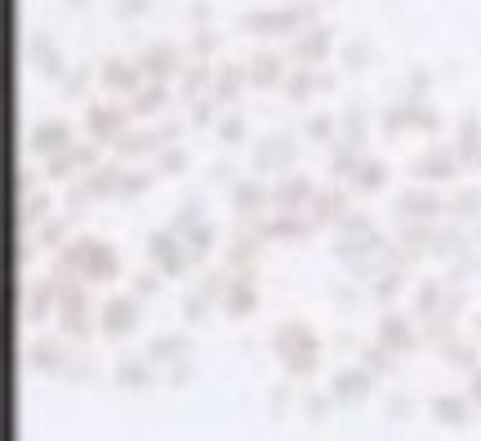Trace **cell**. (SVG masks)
Here are the masks:
<instances>
[{"instance_id": "1", "label": "cell", "mask_w": 481, "mask_h": 441, "mask_svg": "<svg viewBox=\"0 0 481 441\" xmlns=\"http://www.w3.org/2000/svg\"><path fill=\"white\" fill-rule=\"evenodd\" d=\"M437 415H441V419H450V424H464V419H468V410H464L459 401H441V406H437Z\"/></svg>"}, {"instance_id": "2", "label": "cell", "mask_w": 481, "mask_h": 441, "mask_svg": "<svg viewBox=\"0 0 481 441\" xmlns=\"http://www.w3.org/2000/svg\"><path fill=\"white\" fill-rule=\"evenodd\" d=\"M464 152H468V161H477L481 157V143H477V125L468 120V129H464Z\"/></svg>"}, {"instance_id": "3", "label": "cell", "mask_w": 481, "mask_h": 441, "mask_svg": "<svg viewBox=\"0 0 481 441\" xmlns=\"http://www.w3.org/2000/svg\"><path fill=\"white\" fill-rule=\"evenodd\" d=\"M477 401H481V379H477Z\"/></svg>"}]
</instances>
